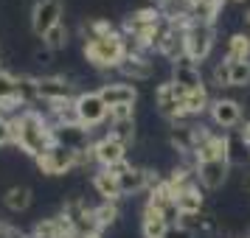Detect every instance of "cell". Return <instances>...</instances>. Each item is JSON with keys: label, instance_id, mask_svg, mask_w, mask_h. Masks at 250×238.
<instances>
[{"label": "cell", "instance_id": "cell-1", "mask_svg": "<svg viewBox=\"0 0 250 238\" xmlns=\"http://www.w3.org/2000/svg\"><path fill=\"white\" fill-rule=\"evenodd\" d=\"M14 129V146L28 157H40L42 151L54 146V126L45 112H40L37 107H25L23 112L12 118Z\"/></svg>", "mask_w": 250, "mask_h": 238}, {"label": "cell", "instance_id": "cell-2", "mask_svg": "<svg viewBox=\"0 0 250 238\" xmlns=\"http://www.w3.org/2000/svg\"><path fill=\"white\" fill-rule=\"evenodd\" d=\"M82 54L87 59V65H93L96 70H118L126 59V37L121 31H113L110 37L90 39L84 42Z\"/></svg>", "mask_w": 250, "mask_h": 238}, {"label": "cell", "instance_id": "cell-3", "mask_svg": "<svg viewBox=\"0 0 250 238\" xmlns=\"http://www.w3.org/2000/svg\"><path fill=\"white\" fill-rule=\"evenodd\" d=\"M62 219L68 221L70 233H73V238H90V236H102V227L96 224V216H93V207L84 199H79V196H70V199H65V204H62Z\"/></svg>", "mask_w": 250, "mask_h": 238}, {"label": "cell", "instance_id": "cell-4", "mask_svg": "<svg viewBox=\"0 0 250 238\" xmlns=\"http://www.w3.org/2000/svg\"><path fill=\"white\" fill-rule=\"evenodd\" d=\"M214 39H216L214 25L188 23L186 34H183V48H186V59H191L194 65H203L205 59L211 56V51H214Z\"/></svg>", "mask_w": 250, "mask_h": 238}, {"label": "cell", "instance_id": "cell-5", "mask_svg": "<svg viewBox=\"0 0 250 238\" xmlns=\"http://www.w3.org/2000/svg\"><path fill=\"white\" fill-rule=\"evenodd\" d=\"M34 163H37V168L42 171L45 177H65V174H70V171L79 168V151L54 143V146L48 148V151H42Z\"/></svg>", "mask_w": 250, "mask_h": 238}, {"label": "cell", "instance_id": "cell-6", "mask_svg": "<svg viewBox=\"0 0 250 238\" xmlns=\"http://www.w3.org/2000/svg\"><path fill=\"white\" fill-rule=\"evenodd\" d=\"M76 112H79V124L84 129H96L110 121V107L104 104V98L99 95V90H87L76 95Z\"/></svg>", "mask_w": 250, "mask_h": 238}, {"label": "cell", "instance_id": "cell-7", "mask_svg": "<svg viewBox=\"0 0 250 238\" xmlns=\"http://www.w3.org/2000/svg\"><path fill=\"white\" fill-rule=\"evenodd\" d=\"M183 101H186V90L177 87L174 81H163L158 84V90H155V107H158V112L171 121V124H177V121H186V110H183Z\"/></svg>", "mask_w": 250, "mask_h": 238}, {"label": "cell", "instance_id": "cell-8", "mask_svg": "<svg viewBox=\"0 0 250 238\" xmlns=\"http://www.w3.org/2000/svg\"><path fill=\"white\" fill-rule=\"evenodd\" d=\"M90 157L99 168L113 171L121 163H126V146L121 140H115L113 135H104V137H99V140L90 143Z\"/></svg>", "mask_w": 250, "mask_h": 238}, {"label": "cell", "instance_id": "cell-9", "mask_svg": "<svg viewBox=\"0 0 250 238\" xmlns=\"http://www.w3.org/2000/svg\"><path fill=\"white\" fill-rule=\"evenodd\" d=\"M208 118H211V124L216 129H236L242 124V118H245V110H242V104L236 98H214L211 107H208Z\"/></svg>", "mask_w": 250, "mask_h": 238}, {"label": "cell", "instance_id": "cell-10", "mask_svg": "<svg viewBox=\"0 0 250 238\" xmlns=\"http://www.w3.org/2000/svg\"><path fill=\"white\" fill-rule=\"evenodd\" d=\"M59 23H62V0H37L31 9V31L42 39Z\"/></svg>", "mask_w": 250, "mask_h": 238}, {"label": "cell", "instance_id": "cell-11", "mask_svg": "<svg viewBox=\"0 0 250 238\" xmlns=\"http://www.w3.org/2000/svg\"><path fill=\"white\" fill-rule=\"evenodd\" d=\"M230 163L228 160H205V163H197V182L203 191H219L222 185L230 177Z\"/></svg>", "mask_w": 250, "mask_h": 238}, {"label": "cell", "instance_id": "cell-12", "mask_svg": "<svg viewBox=\"0 0 250 238\" xmlns=\"http://www.w3.org/2000/svg\"><path fill=\"white\" fill-rule=\"evenodd\" d=\"M37 92L42 104H54V101H70L76 98L73 84L65 76H37Z\"/></svg>", "mask_w": 250, "mask_h": 238}, {"label": "cell", "instance_id": "cell-13", "mask_svg": "<svg viewBox=\"0 0 250 238\" xmlns=\"http://www.w3.org/2000/svg\"><path fill=\"white\" fill-rule=\"evenodd\" d=\"M113 174L118 177V182H121V193H124V196H138V193L149 191V168L121 163L118 168H113Z\"/></svg>", "mask_w": 250, "mask_h": 238}, {"label": "cell", "instance_id": "cell-14", "mask_svg": "<svg viewBox=\"0 0 250 238\" xmlns=\"http://www.w3.org/2000/svg\"><path fill=\"white\" fill-rule=\"evenodd\" d=\"M171 81L183 87L186 92H197V90H205V79H203V70L200 65H194L191 59L183 56L180 62L171 65Z\"/></svg>", "mask_w": 250, "mask_h": 238}, {"label": "cell", "instance_id": "cell-15", "mask_svg": "<svg viewBox=\"0 0 250 238\" xmlns=\"http://www.w3.org/2000/svg\"><path fill=\"white\" fill-rule=\"evenodd\" d=\"M99 95L104 98V104L113 110V107H124V104H132L135 107L138 101V87L129 84V81H107L99 87Z\"/></svg>", "mask_w": 250, "mask_h": 238}, {"label": "cell", "instance_id": "cell-16", "mask_svg": "<svg viewBox=\"0 0 250 238\" xmlns=\"http://www.w3.org/2000/svg\"><path fill=\"white\" fill-rule=\"evenodd\" d=\"M54 126V143L57 146H65V148H73V151H84L90 148V129H84L82 124H73V126Z\"/></svg>", "mask_w": 250, "mask_h": 238}, {"label": "cell", "instance_id": "cell-17", "mask_svg": "<svg viewBox=\"0 0 250 238\" xmlns=\"http://www.w3.org/2000/svg\"><path fill=\"white\" fill-rule=\"evenodd\" d=\"M118 73L126 81H149L155 76V62L146 54H126V59L121 62Z\"/></svg>", "mask_w": 250, "mask_h": 238}, {"label": "cell", "instance_id": "cell-18", "mask_svg": "<svg viewBox=\"0 0 250 238\" xmlns=\"http://www.w3.org/2000/svg\"><path fill=\"white\" fill-rule=\"evenodd\" d=\"M90 185L96 188V193L102 196V202H121L124 193H121V182L115 177L113 171L107 168H96L90 177Z\"/></svg>", "mask_w": 250, "mask_h": 238}, {"label": "cell", "instance_id": "cell-19", "mask_svg": "<svg viewBox=\"0 0 250 238\" xmlns=\"http://www.w3.org/2000/svg\"><path fill=\"white\" fill-rule=\"evenodd\" d=\"M174 202H177L180 216L203 213L205 210V193H203V188H200V182H191V185H186L183 191H177L174 193Z\"/></svg>", "mask_w": 250, "mask_h": 238}, {"label": "cell", "instance_id": "cell-20", "mask_svg": "<svg viewBox=\"0 0 250 238\" xmlns=\"http://www.w3.org/2000/svg\"><path fill=\"white\" fill-rule=\"evenodd\" d=\"M169 230V221L163 210L152 207V204H144V216H141V236L144 238H163Z\"/></svg>", "mask_w": 250, "mask_h": 238}, {"label": "cell", "instance_id": "cell-21", "mask_svg": "<svg viewBox=\"0 0 250 238\" xmlns=\"http://www.w3.org/2000/svg\"><path fill=\"white\" fill-rule=\"evenodd\" d=\"M222 6L225 3H219V0H194L188 6V17H191V23L216 25L219 14H222Z\"/></svg>", "mask_w": 250, "mask_h": 238}, {"label": "cell", "instance_id": "cell-22", "mask_svg": "<svg viewBox=\"0 0 250 238\" xmlns=\"http://www.w3.org/2000/svg\"><path fill=\"white\" fill-rule=\"evenodd\" d=\"M31 188L28 185H12L9 191L3 193V204L12 210V213H25L31 207Z\"/></svg>", "mask_w": 250, "mask_h": 238}, {"label": "cell", "instance_id": "cell-23", "mask_svg": "<svg viewBox=\"0 0 250 238\" xmlns=\"http://www.w3.org/2000/svg\"><path fill=\"white\" fill-rule=\"evenodd\" d=\"M225 59L228 62H245L250 59V34H230L228 37V48H225Z\"/></svg>", "mask_w": 250, "mask_h": 238}, {"label": "cell", "instance_id": "cell-24", "mask_svg": "<svg viewBox=\"0 0 250 238\" xmlns=\"http://www.w3.org/2000/svg\"><path fill=\"white\" fill-rule=\"evenodd\" d=\"M82 39L84 42H90V39H102V37H110L115 31L113 23L110 20H104V17H87L84 23H82Z\"/></svg>", "mask_w": 250, "mask_h": 238}, {"label": "cell", "instance_id": "cell-25", "mask_svg": "<svg viewBox=\"0 0 250 238\" xmlns=\"http://www.w3.org/2000/svg\"><path fill=\"white\" fill-rule=\"evenodd\" d=\"M93 216H96V224L102 230H107V227H113L121 219V207H118V202H102L93 207Z\"/></svg>", "mask_w": 250, "mask_h": 238}, {"label": "cell", "instance_id": "cell-26", "mask_svg": "<svg viewBox=\"0 0 250 238\" xmlns=\"http://www.w3.org/2000/svg\"><path fill=\"white\" fill-rule=\"evenodd\" d=\"M68 42H70V31H68V25H65V23L54 25V28L42 37V45H45L48 51H65Z\"/></svg>", "mask_w": 250, "mask_h": 238}, {"label": "cell", "instance_id": "cell-27", "mask_svg": "<svg viewBox=\"0 0 250 238\" xmlns=\"http://www.w3.org/2000/svg\"><path fill=\"white\" fill-rule=\"evenodd\" d=\"M107 135H113L115 140H121L124 146H132L135 143V118H129V121H113Z\"/></svg>", "mask_w": 250, "mask_h": 238}, {"label": "cell", "instance_id": "cell-28", "mask_svg": "<svg viewBox=\"0 0 250 238\" xmlns=\"http://www.w3.org/2000/svg\"><path fill=\"white\" fill-rule=\"evenodd\" d=\"M245 160H250V154H248V146H245L242 132H239V135H228V163H230V165H239V163H245Z\"/></svg>", "mask_w": 250, "mask_h": 238}, {"label": "cell", "instance_id": "cell-29", "mask_svg": "<svg viewBox=\"0 0 250 238\" xmlns=\"http://www.w3.org/2000/svg\"><path fill=\"white\" fill-rule=\"evenodd\" d=\"M230 87H250V59L230 62Z\"/></svg>", "mask_w": 250, "mask_h": 238}, {"label": "cell", "instance_id": "cell-30", "mask_svg": "<svg viewBox=\"0 0 250 238\" xmlns=\"http://www.w3.org/2000/svg\"><path fill=\"white\" fill-rule=\"evenodd\" d=\"M17 95V76L9 70H0V101H12Z\"/></svg>", "mask_w": 250, "mask_h": 238}, {"label": "cell", "instance_id": "cell-31", "mask_svg": "<svg viewBox=\"0 0 250 238\" xmlns=\"http://www.w3.org/2000/svg\"><path fill=\"white\" fill-rule=\"evenodd\" d=\"M211 81H214L219 90L230 87V62H228V59H219V62L214 65V70H211Z\"/></svg>", "mask_w": 250, "mask_h": 238}, {"label": "cell", "instance_id": "cell-32", "mask_svg": "<svg viewBox=\"0 0 250 238\" xmlns=\"http://www.w3.org/2000/svg\"><path fill=\"white\" fill-rule=\"evenodd\" d=\"M3 146H14V129H12V118L0 115V148Z\"/></svg>", "mask_w": 250, "mask_h": 238}, {"label": "cell", "instance_id": "cell-33", "mask_svg": "<svg viewBox=\"0 0 250 238\" xmlns=\"http://www.w3.org/2000/svg\"><path fill=\"white\" fill-rule=\"evenodd\" d=\"M129 118H135V107H132V104L113 107V110H110V124H113V121H129Z\"/></svg>", "mask_w": 250, "mask_h": 238}, {"label": "cell", "instance_id": "cell-34", "mask_svg": "<svg viewBox=\"0 0 250 238\" xmlns=\"http://www.w3.org/2000/svg\"><path fill=\"white\" fill-rule=\"evenodd\" d=\"M163 238H197V233H194L191 227H186V224H171Z\"/></svg>", "mask_w": 250, "mask_h": 238}, {"label": "cell", "instance_id": "cell-35", "mask_svg": "<svg viewBox=\"0 0 250 238\" xmlns=\"http://www.w3.org/2000/svg\"><path fill=\"white\" fill-rule=\"evenodd\" d=\"M51 54H54V51H48V48H45V51H37L34 59L40 62V65H48V62H51Z\"/></svg>", "mask_w": 250, "mask_h": 238}, {"label": "cell", "instance_id": "cell-36", "mask_svg": "<svg viewBox=\"0 0 250 238\" xmlns=\"http://www.w3.org/2000/svg\"><path fill=\"white\" fill-rule=\"evenodd\" d=\"M242 137H245V146H248V154H250V121H245V126H242Z\"/></svg>", "mask_w": 250, "mask_h": 238}, {"label": "cell", "instance_id": "cell-37", "mask_svg": "<svg viewBox=\"0 0 250 238\" xmlns=\"http://www.w3.org/2000/svg\"><path fill=\"white\" fill-rule=\"evenodd\" d=\"M242 188H245V193H250V171L245 174V180H242Z\"/></svg>", "mask_w": 250, "mask_h": 238}, {"label": "cell", "instance_id": "cell-38", "mask_svg": "<svg viewBox=\"0 0 250 238\" xmlns=\"http://www.w3.org/2000/svg\"><path fill=\"white\" fill-rule=\"evenodd\" d=\"M245 20H248V25H250V12H248V17H245Z\"/></svg>", "mask_w": 250, "mask_h": 238}, {"label": "cell", "instance_id": "cell-39", "mask_svg": "<svg viewBox=\"0 0 250 238\" xmlns=\"http://www.w3.org/2000/svg\"><path fill=\"white\" fill-rule=\"evenodd\" d=\"M233 3H245V0H233Z\"/></svg>", "mask_w": 250, "mask_h": 238}, {"label": "cell", "instance_id": "cell-40", "mask_svg": "<svg viewBox=\"0 0 250 238\" xmlns=\"http://www.w3.org/2000/svg\"><path fill=\"white\" fill-rule=\"evenodd\" d=\"M245 238H250V230H248V236H245Z\"/></svg>", "mask_w": 250, "mask_h": 238}, {"label": "cell", "instance_id": "cell-41", "mask_svg": "<svg viewBox=\"0 0 250 238\" xmlns=\"http://www.w3.org/2000/svg\"><path fill=\"white\" fill-rule=\"evenodd\" d=\"M219 3H228V0H219Z\"/></svg>", "mask_w": 250, "mask_h": 238}, {"label": "cell", "instance_id": "cell-42", "mask_svg": "<svg viewBox=\"0 0 250 238\" xmlns=\"http://www.w3.org/2000/svg\"><path fill=\"white\" fill-rule=\"evenodd\" d=\"M0 70H3V68H0Z\"/></svg>", "mask_w": 250, "mask_h": 238}]
</instances>
